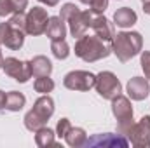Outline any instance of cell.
I'll return each mask as SVG.
<instances>
[{
  "label": "cell",
  "mask_w": 150,
  "mask_h": 148,
  "mask_svg": "<svg viewBox=\"0 0 150 148\" xmlns=\"http://www.w3.org/2000/svg\"><path fill=\"white\" fill-rule=\"evenodd\" d=\"M112 52V42H105L96 35H82L75 42V56L86 63L100 61Z\"/></svg>",
  "instance_id": "6da1fadb"
},
{
  "label": "cell",
  "mask_w": 150,
  "mask_h": 148,
  "mask_svg": "<svg viewBox=\"0 0 150 148\" xmlns=\"http://www.w3.org/2000/svg\"><path fill=\"white\" fill-rule=\"evenodd\" d=\"M142 47L143 38L138 32H120L112 38V52L120 63H126L136 54H140Z\"/></svg>",
  "instance_id": "7a4b0ae2"
},
{
  "label": "cell",
  "mask_w": 150,
  "mask_h": 148,
  "mask_svg": "<svg viewBox=\"0 0 150 148\" xmlns=\"http://www.w3.org/2000/svg\"><path fill=\"white\" fill-rule=\"evenodd\" d=\"M54 113V101L51 96L42 94L37 101L33 103V108L25 115V127L32 132L38 131L40 127H44L47 124V120L52 117Z\"/></svg>",
  "instance_id": "3957f363"
},
{
  "label": "cell",
  "mask_w": 150,
  "mask_h": 148,
  "mask_svg": "<svg viewBox=\"0 0 150 148\" xmlns=\"http://www.w3.org/2000/svg\"><path fill=\"white\" fill-rule=\"evenodd\" d=\"M96 92L103 98V99H110L112 101L115 96H119L122 92V85L119 82V78L112 72H100L96 75Z\"/></svg>",
  "instance_id": "277c9868"
},
{
  "label": "cell",
  "mask_w": 150,
  "mask_h": 148,
  "mask_svg": "<svg viewBox=\"0 0 150 148\" xmlns=\"http://www.w3.org/2000/svg\"><path fill=\"white\" fill-rule=\"evenodd\" d=\"M96 84V75H93L91 72L86 70H74L70 73L65 75L63 78V85L70 91H89L93 89Z\"/></svg>",
  "instance_id": "5b68a950"
},
{
  "label": "cell",
  "mask_w": 150,
  "mask_h": 148,
  "mask_svg": "<svg viewBox=\"0 0 150 148\" xmlns=\"http://www.w3.org/2000/svg\"><path fill=\"white\" fill-rule=\"evenodd\" d=\"M126 136L133 147L150 148V115L142 117L138 124H133Z\"/></svg>",
  "instance_id": "8992f818"
},
{
  "label": "cell",
  "mask_w": 150,
  "mask_h": 148,
  "mask_svg": "<svg viewBox=\"0 0 150 148\" xmlns=\"http://www.w3.org/2000/svg\"><path fill=\"white\" fill-rule=\"evenodd\" d=\"M2 70L5 72V75H9L11 78L25 84L32 78V70H30V61H21L18 58H5Z\"/></svg>",
  "instance_id": "52a82bcc"
},
{
  "label": "cell",
  "mask_w": 150,
  "mask_h": 148,
  "mask_svg": "<svg viewBox=\"0 0 150 148\" xmlns=\"http://www.w3.org/2000/svg\"><path fill=\"white\" fill-rule=\"evenodd\" d=\"M47 23H49V14L45 9H42V7L30 9L26 14V33L33 35V37L45 33Z\"/></svg>",
  "instance_id": "ba28073f"
},
{
  "label": "cell",
  "mask_w": 150,
  "mask_h": 148,
  "mask_svg": "<svg viewBox=\"0 0 150 148\" xmlns=\"http://www.w3.org/2000/svg\"><path fill=\"white\" fill-rule=\"evenodd\" d=\"M25 44V32L16 30L9 21L0 23V45H5L11 51L21 49Z\"/></svg>",
  "instance_id": "9c48e42d"
},
{
  "label": "cell",
  "mask_w": 150,
  "mask_h": 148,
  "mask_svg": "<svg viewBox=\"0 0 150 148\" xmlns=\"http://www.w3.org/2000/svg\"><path fill=\"white\" fill-rule=\"evenodd\" d=\"M96 14H93L91 11H77L74 16L67 21L70 25V33L72 37L80 38L82 35H86V32L91 28L93 25V19H94Z\"/></svg>",
  "instance_id": "30bf717a"
},
{
  "label": "cell",
  "mask_w": 150,
  "mask_h": 148,
  "mask_svg": "<svg viewBox=\"0 0 150 148\" xmlns=\"http://www.w3.org/2000/svg\"><path fill=\"white\" fill-rule=\"evenodd\" d=\"M127 96L134 101H143L147 99L150 94V84L147 77H133L129 78L127 85H126Z\"/></svg>",
  "instance_id": "8fae6325"
},
{
  "label": "cell",
  "mask_w": 150,
  "mask_h": 148,
  "mask_svg": "<svg viewBox=\"0 0 150 148\" xmlns=\"http://www.w3.org/2000/svg\"><path fill=\"white\" fill-rule=\"evenodd\" d=\"M87 147H127V140L122 136V134H110V132H105V134H96L94 138L87 140L86 141Z\"/></svg>",
  "instance_id": "7c38bea8"
},
{
  "label": "cell",
  "mask_w": 150,
  "mask_h": 148,
  "mask_svg": "<svg viewBox=\"0 0 150 148\" xmlns=\"http://www.w3.org/2000/svg\"><path fill=\"white\" fill-rule=\"evenodd\" d=\"M112 113H113V117L117 118V122L133 118V105H131L129 98H126L122 94L115 96L112 99Z\"/></svg>",
  "instance_id": "4fadbf2b"
},
{
  "label": "cell",
  "mask_w": 150,
  "mask_h": 148,
  "mask_svg": "<svg viewBox=\"0 0 150 148\" xmlns=\"http://www.w3.org/2000/svg\"><path fill=\"white\" fill-rule=\"evenodd\" d=\"M91 28H93V32H94V35H96V37H100L101 40H105V42H112V38L115 37L112 23H110L103 14L94 16Z\"/></svg>",
  "instance_id": "5bb4252c"
},
{
  "label": "cell",
  "mask_w": 150,
  "mask_h": 148,
  "mask_svg": "<svg viewBox=\"0 0 150 148\" xmlns=\"http://www.w3.org/2000/svg\"><path fill=\"white\" fill-rule=\"evenodd\" d=\"M45 35L51 40H61L67 37V21H63L59 16H52L49 18L47 28H45Z\"/></svg>",
  "instance_id": "9a60e30c"
},
{
  "label": "cell",
  "mask_w": 150,
  "mask_h": 148,
  "mask_svg": "<svg viewBox=\"0 0 150 148\" xmlns=\"http://www.w3.org/2000/svg\"><path fill=\"white\" fill-rule=\"evenodd\" d=\"M136 21H138V16L131 7H120L113 14V23L120 28H131Z\"/></svg>",
  "instance_id": "2e32d148"
},
{
  "label": "cell",
  "mask_w": 150,
  "mask_h": 148,
  "mask_svg": "<svg viewBox=\"0 0 150 148\" xmlns=\"http://www.w3.org/2000/svg\"><path fill=\"white\" fill-rule=\"evenodd\" d=\"M30 70L33 77H47L52 72V63L45 56H35L30 59Z\"/></svg>",
  "instance_id": "e0dca14e"
},
{
  "label": "cell",
  "mask_w": 150,
  "mask_h": 148,
  "mask_svg": "<svg viewBox=\"0 0 150 148\" xmlns=\"http://www.w3.org/2000/svg\"><path fill=\"white\" fill-rule=\"evenodd\" d=\"M65 141L67 145L72 148H79L82 145H86L87 141V134L82 127H70V131L65 134Z\"/></svg>",
  "instance_id": "ac0fdd59"
},
{
  "label": "cell",
  "mask_w": 150,
  "mask_h": 148,
  "mask_svg": "<svg viewBox=\"0 0 150 148\" xmlns=\"http://www.w3.org/2000/svg\"><path fill=\"white\" fill-rule=\"evenodd\" d=\"M25 105H26V98H25V94H23V92H18V91H11V92H7L5 110L19 111Z\"/></svg>",
  "instance_id": "d6986e66"
},
{
  "label": "cell",
  "mask_w": 150,
  "mask_h": 148,
  "mask_svg": "<svg viewBox=\"0 0 150 148\" xmlns=\"http://www.w3.org/2000/svg\"><path fill=\"white\" fill-rule=\"evenodd\" d=\"M35 143H37V147H40V148L56 145V141H54V131L49 129V127H45V125L40 127L38 131H35Z\"/></svg>",
  "instance_id": "ffe728a7"
},
{
  "label": "cell",
  "mask_w": 150,
  "mask_h": 148,
  "mask_svg": "<svg viewBox=\"0 0 150 148\" xmlns=\"http://www.w3.org/2000/svg\"><path fill=\"white\" fill-rule=\"evenodd\" d=\"M51 52L56 59H67L70 54V45L67 44L65 38L61 40H51Z\"/></svg>",
  "instance_id": "44dd1931"
},
{
  "label": "cell",
  "mask_w": 150,
  "mask_h": 148,
  "mask_svg": "<svg viewBox=\"0 0 150 148\" xmlns=\"http://www.w3.org/2000/svg\"><path fill=\"white\" fill-rule=\"evenodd\" d=\"M33 89L40 94H47L54 89V80L49 78V75L47 77H37V80L33 82Z\"/></svg>",
  "instance_id": "7402d4cb"
},
{
  "label": "cell",
  "mask_w": 150,
  "mask_h": 148,
  "mask_svg": "<svg viewBox=\"0 0 150 148\" xmlns=\"http://www.w3.org/2000/svg\"><path fill=\"white\" fill-rule=\"evenodd\" d=\"M9 23L16 28V30H21L26 33V14L25 12H14V16L9 19Z\"/></svg>",
  "instance_id": "603a6c76"
},
{
  "label": "cell",
  "mask_w": 150,
  "mask_h": 148,
  "mask_svg": "<svg viewBox=\"0 0 150 148\" xmlns=\"http://www.w3.org/2000/svg\"><path fill=\"white\" fill-rule=\"evenodd\" d=\"M89 11L93 12V14H103L105 11H107V7H108V0H91L89 2Z\"/></svg>",
  "instance_id": "cb8c5ba5"
},
{
  "label": "cell",
  "mask_w": 150,
  "mask_h": 148,
  "mask_svg": "<svg viewBox=\"0 0 150 148\" xmlns=\"http://www.w3.org/2000/svg\"><path fill=\"white\" fill-rule=\"evenodd\" d=\"M77 11H79V7H77L75 4H65V5L61 7V11H59V18H61L63 21H68Z\"/></svg>",
  "instance_id": "d4e9b609"
},
{
  "label": "cell",
  "mask_w": 150,
  "mask_h": 148,
  "mask_svg": "<svg viewBox=\"0 0 150 148\" xmlns=\"http://www.w3.org/2000/svg\"><path fill=\"white\" fill-rule=\"evenodd\" d=\"M70 127H72V124H70L68 118H59L58 120V125H56V134L59 138H65V134L70 131Z\"/></svg>",
  "instance_id": "484cf974"
},
{
  "label": "cell",
  "mask_w": 150,
  "mask_h": 148,
  "mask_svg": "<svg viewBox=\"0 0 150 148\" xmlns=\"http://www.w3.org/2000/svg\"><path fill=\"white\" fill-rule=\"evenodd\" d=\"M12 12H14L12 2L11 0H0V18H5V16H9Z\"/></svg>",
  "instance_id": "4316f807"
},
{
  "label": "cell",
  "mask_w": 150,
  "mask_h": 148,
  "mask_svg": "<svg viewBox=\"0 0 150 148\" xmlns=\"http://www.w3.org/2000/svg\"><path fill=\"white\" fill-rule=\"evenodd\" d=\"M142 68L145 72V77L150 80V51H143L142 54Z\"/></svg>",
  "instance_id": "83f0119b"
},
{
  "label": "cell",
  "mask_w": 150,
  "mask_h": 148,
  "mask_svg": "<svg viewBox=\"0 0 150 148\" xmlns=\"http://www.w3.org/2000/svg\"><path fill=\"white\" fill-rule=\"evenodd\" d=\"M14 12H25V9L28 7V0H11Z\"/></svg>",
  "instance_id": "f1b7e54d"
},
{
  "label": "cell",
  "mask_w": 150,
  "mask_h": 148,
  "mask_svg": "<svg viewBox=\"0 0 150 148\" xmlns=\"http://www.w3.org/2000/svg\"><path fill=\"white\" fill-rule=\"evenodd\" d=\"M5 99H7V94L4 91H0V110L5 108Z\"/></svg>",
  "instance_id": "f546056e"
},
{
  "label": "cell",
  "mask_w": 150,
  "mask_h": 148,
  "mask_svg": "<svg viewBox=\"0 0 150 148\" xmlns=\"http://www.w3.org/2000/svg\"><path fill=\"white\" fill-rule=\"evenodd\" d=\"M38 2L44 4V5H47V7H54V5H58L59 0H38Z\"/></svg>",
  "instance_id": "4dcf8cb0"
},
{
  "label": "cell",
  "mask_w": 150,
  "mask_h": 148,
  "mask_svg": "<svg viewBox=\"0 0 150 148\" xmlns=\"http://www.w3.org/2000/svg\"><path fill=\"white\" fill-rule=\"evenodd\" d=\"M143 11H145V14H149L150 16V2L149 4H143Z\"/></svg>",
  "instance_id": "1f68e13d"
},
{
  "label": "cell",
  "mask_w": 150,
  "mask_h": 148,
  "mask_svg": "<svg viewBox=\"0 0 150 148\" xmlns=\"http://www.w3.org/2000/svg\"><path fill=\"white\" fill-rule=\"evenodd\" d=\"M2 65H4V56H2V51H0V70H2Z\"/></svg>",
  "instance_id": "d6a6232c"
},
{
  "label": "cell",
  "mask_w": 150,
  "mask_h": 148,
  "mask_svg": "<svg viewBox=\"0 0 150 148\" xmlns=\"http://www.w3.org/2000/svg\"><path fill=\"white\" fill-rule=\"evenodd\" d=\"M79 2H82V4H87V5H89V2H91V0H79Z\"/></svg>",
  "instance_id": "836d02e7"
},
{
  "label": "cell",
  "mask_w": 150,
  "mask_h": 148,
  "mask_svg": "<svg viewBox=\"0 0 150 148\" xmlns=\"http://www.w3.org/2000/svg\"><path fill=\"white\" fill-rule=\"evenodd\" d=\"M150 0H142V4H149Z\"/></svg>",
  "instance_id": "e575fe53"
}]
</instances>
